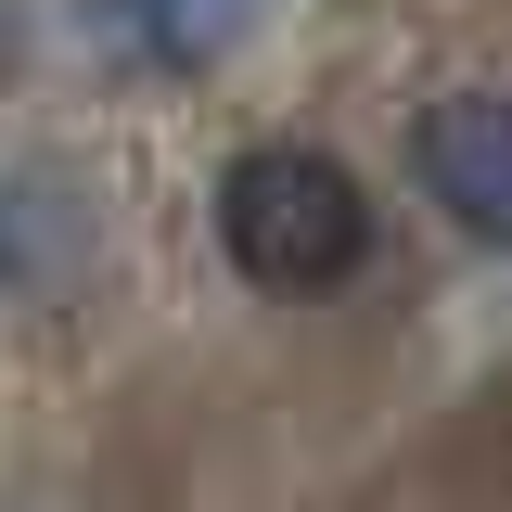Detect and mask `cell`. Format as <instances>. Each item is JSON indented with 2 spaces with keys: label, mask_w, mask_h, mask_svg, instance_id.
Here are the masks:
<instances>
[{
  "label": "cell",
  "mask_w": 512,
  "mask_h": 512,
  "mask_svg": "<svg viewBox=\"0 0 512 512\" xmlns=\"http://www.w3.org/2000/svg\"><path fill=\"white\" fill-rule=\"evenodd\" d=\"M269 0H90V52L141 64V77H192V64L244 52V26Z\"/></svg>",
  "instance_id": "3957f363"
},
{
  "label": "cell",
  "mask_w": 512,
  "mask_h": 512,
  "mask_svg": "<svg viewBox=\"0 0 512 512\" xmlns=\"http://www.w3.org/2000/svg\"><path fill=\"white\" fill-rule=\"evenodd\" d=\"M218 256L256 295H333L372 256V192L320 141H256L218 167Z\"/></svg>",
  "instance_id": "6da1fadb"
},
{
  "label": "cell",
  "mask_w": 512,
  "mask_h": 512,
  "mask_svg": "<svg viewBox=\"0 0 512 512\" xmlns=\"http://www.w3.org/2000/svg\"><path fill=\"white\" fill-rule=\"evenodd\" d=\"M410 180L461 244L512 256V90H448L410 116Z\"/></svg>",
  "instance_id": "7a4b0ae2"
}]
</instances>
